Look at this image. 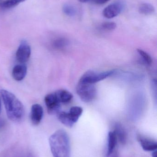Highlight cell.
<instances>
[{"mask_svg":"<svg viewBox=\"0 0 157 157\" xmlns=\"http://www.w3.org/2000/svg\"><path fill=\"white\" fill-rule=\"evenodd\" d=\"M1 94L9 120L14 122L22 121L25 116V108L21 101L13 93L2 90Z\"/></svg>","mask_w":157,"mask_h":157,"instance_id":"obj_1","label":"cell"},{"mask_svg":"<svg viewBox=\"0 0 157 157\" xmlns=\"http://www.w3.org/2000/svg\"><path fill=\"white\" fill-rule=\"evenodd\" d=\"M50 147L53 157H71V146L67 133L59 130L49 139Z\"/></svg>","mask_w":157,"mask_h":157,"instance_id":"obj_2","label":"cell"},{"mask_svg":"<svg viewBox=\"0 0 157 157\" xmlns=\"http://www.w3.org/2000/svg\"><path fill=\"white\" fill-rule=\"evenodd\" d=\"M77 92L81 99L84 102H89L93 101L96 95V89L95 84L78 82Z\"/></svg>","mask_w":157,"mask_h":157,"instance_id":"obj_3","label":"cell"},{"mask_svg":"<svg viewBox=\"0 0 157 157\" xmlns=\"http://www.w3.org/2000/svg\"><path fill=\"white\" fill-rule=\"evenodd\" d=\"M114 72V71H109L98 73L93 71H88L82 75L79 81L95 84L112 75Z\"/></svg>","mask_w":157,"mask_h":157,"instance_id":"obj_4","label":"cell"},{"mask_svg":"<svg viewBox=\"0 0 157 157\" xmlns=\"http://www.w3.org/2000/svg\"><path fill=\"white\" fill-rule=\"evenodd\" d=\"M124 3L119 1L111 4L103 10V15L107 18H112L119 15L124 9Z\"/></svg>","mask_w":157,"mask_h":157,"instance_id":"obj_5","label":"cell"},{"mask_svg":"<svg viewBox=\"0 0 157 157\" xmlns=\"http://www.w3.org/2000/svg\"><path fill=\"white\" fill-rule=\"evenodd\" d=\"M31 48L26 40H22L19 44L16 53V59L20 63L27 62L30 58Z\"/></svg>","mask_w":157,"mask_h":157,"instance_id":"obj_6","label":"cell"},{"mask_svg":"<svg viewBox=\"0 0 157 157\" xmlns=\"http://www.w3.org/2000/svg\"><path fill=\"white\" fill-rule=\"evenodd\" d=\"M118 141L115 132L111 131L108 133L106 157H119Z\"/></svg>","mask_w":157,"mask_h":157,"instance_id":"obj_7","label":"cell"},{"mask_svg":"<svg viewBox=\"0 0 157 157\" xmlns=\"http://www.w3.org/2000/svg\"><path fill=\"white\" fill-rule=\"evenodd\" d=\"M44 101L49 114H54L59 113L61 103L59 102L54 92L46 95L44 98Z\"/></svg>","mask_w":157,"mask_h":157,"instance_id":"obj_8","label":"cell"},{"mask_svg":"<svg viewBox=\"0 0 157 157\" xmlns=\"http://www.w3.org/2000/svg\"><path fill=\"white\" fill-rule=\"evenodd\" d=\"M43 116L42 107L39 104H34L31 108L30 119L32 124L37 125L40 123Z\"/></svg>","mask_w":157,"mask_h":157,"instance_id":"obj_9","label":"cell"},{"mask_svg":"<svg viewBox=\"0 0 157 157\" xmlns=\"http://www.w3.org/2000/svg\"><path fill=\"white\" fill-rule=\"evenodd\" d=\"M137 140L140 143L142 148L145 151L150 152L157 150V142L154 139L139 135L137 136Z\"/></svg>","mask_w":157,"mask_h":157,"instance_id":"obj_10","label":"cell"},{"mask_svg":"<svg viewBox=\"0 0 157 157\" xmlns=\"http://www.w3.org/2000/svg\"><path fill=\"white\" fill-rule=\"evenodd\" d=\"M58 118L60 122L68 127H73L74 124L78 121L69 112H61L58 113Z\"/></svg>","mask_w":157,"mask_h":157,"instance_id":"obj_11","label":"cell"},{"mask_svg":"<svg viewBox=\"0 0 157 157\" xmlns=\"http://www.w3.org/2000/svg\"><path fill=\"white\" fill-rule=\"evenodd\" d=\"M27 74V67L23 63L17 64L14 67L12 76L15 80L21 81L26 77Z\"/></svg>","mask_w":157,"mask_h":157,"instance_id":"obj_12","label":"cell"},{"mask_svg":"<svg viewBox=\"0 0 157 157\" xmlns=\"http://www.w3.org/2000/svg\"><path fill=\"white\" fill-rule=\"evenodd\" d=\"M113 132H115L118 139V143L124 145L127 142V136L126 131L120 124H115Z\"/></svg>","mask_w":157,"mask_h":157,"instance_id":"obj_13","label":"cell"},{"mask_svg":"<svg viewBox=\"0 0 157 157\" xmlns=\"http://www.w3.org/2000/svg\"><path fill=\"white\" fill-rule=\"evenodd\" d=\"M54 92L61 103L69 102L73 98L72 93L65 90H59Z\"/></svg>","mask_w":157,"mask_h":157,"instance_id":"obj_14","label":"cell"},{"mask_svg":"<svg viewBox=\"0 0 157 157\" xmlns=\"http://www.w3.org/2000/svg\"><path fill=\"white\" fill-rule=\"evenodd\" d=\"M139 11L141 14L144 15H150L155 12V8L152 4L150 3H143L140 6Z\"/></svg>","mask_w":157,"mask_h":157,"instance_id":"obj_15","label":"cell"},{"mask_svg":"<svg viewBox=\"0 0 157 157\" xmlns=\"http://www.w3.org/2000/svg\"><path fill=\"white\" fill-rule=\"evenodd\" d=\"M26 0H6L2 3L1 6L5 9L13 8Z\"/></svg>","mask_w":157,"mask_h":157,"instance_id":"obj_16","label":"cell"},{"mask_svg":"<svg viewBox=\"0 0 157 157\" xmlns=\"http://www.w3.org/2000/svg\"><path fill=\"white\" fill-rule=\"evenodd\" d=\"M63 12L66 15L69 17H73L77 13V10L74 6L72 5H65L63 7Z\"/></svg>","mask_w":157,"mask_h":157,"instance_id":"obj_17","label":"cell"},{"mask_svg":"<svg viewBox=\"0 0 157 157\" xmlns=\"http://www.w3.org/2000/svg\"><path fill=\"white\" fill-rule=\"evenodd\" d=\"M68 44V41L66 39L60 38L53 41V45L56 48L60 49L64 48Z\"/></svg>","mask_w":157,"mask_h":157,"instance_id":"obj_18","label":"cell"},{"mask_svg":"<svg viewBox=\"0 0 157 157\" xmlns=\"http://www.w3.org/2000/svg\"><path fill=\"white\" fill-rule=\"evenodd\" d=\"M83 112V109L78 106H74L72 107L69 111V113L78 120L79 117L82 115Z\"/></svg>","mask_w":157,"mask_h":157,"instance_id":"obj_19","label":"cell"},{"mask_svg":"<svg viewBox=\"0 0 157 157\" xmlns=\"http://www.w3.org/2000/svg\"><path fill=\"white\" fill-rule=\"evenodd\" d=\"M137 52L139 53V54L141 55V57L143 58L144 61L147 63L148 65H150L152 63V59L151 58V56L147 53L145 52L142 50L138 49L137 50Z\"/></svg>","mask_w":157,"mask_h":157,"instance_id":"obj_20","label":"cell"},{"mask_svg":"<svg viewBox=\"0 0 157 157\" xmlns=\"http://www.w3.org/2000/svg\"><path fill=\"white\" fill-rule=\"evenodd\" d=\"M116 27H117V25L114 22H105L101 24L100 27L103 30L110 31V30H114L116 29Z\"/></svg>","mask_w":157,"mask_h":157,"instance_id":"obj_21","label":"cell"},{"mask_svg":"<svg viewBox=\"0 0 157 157\" xmlns=\"http://www.w3.org/2000/svg\"><path fill=\"white\" fill-rule=\"evenodd\" d=\"M109 1L110 0H93L94 2L99 5L103 4Z\"/></svg>","mask_w":157,"mask_h":157,"instance_id":"obj_22","label":"cell"},{"mask_svg":"<svg viewBox=\"0 0 157 157\" xmlns=\"http://www.w3.org/2000/svg\"><path fill=\"white\" fill-rule=\"evenodd\" d=\"M5 124V122L2 118H0V129L2 128Z\"/></svg>","mask_w":157,"mask_h":157,"instance_id":"obj_23","label":"cell"},{"mask_svg":"<svg viewBox=\"0 0 157 157\" xmlns=\"http://www.w3.org/2000/svg\"><path fill=\"white\" fill-rule=\"evenodd\" d=\"M79 2L82 3H86L88 2H89V1H91V0H78Z\"/></svg>","mask_w":157,"mask_h":157,"instance_id":"obj_24","label":"cell"},{"mask_svg":"<svg viewBox=\"0 0 157 157\" xmlns=\"http://www.w3.org/2000/svg\"><path fill=\"white\" fill-rule=\"evenodd\" d=\"M153 157H156V150L154 151V153L153 154Z\"/></svg>","mask_w":157,"mask_h":157,"instance_id":"obj_25","label":"cell"},{"mask_svg":"<svg viewBox=\"0 0 157 157\" xmlns=\"http://www.w3.org/2000/svg\"><path fill=\"white\" fill-rule=\"evenodd\" d=\"M1 112V101H0V113Z\"/></svg>","mask_w":157,"mask_h":157,"instance_id":"obj_26","label":"cell"},{"mask_svg":"<svg viewBox=\"0 0 157 157\" xmlns=\"http://www.w3.org/2000/svg\"><path fill=\"white\" fill-rule=\"evenodd\" d=\"M2 0H0V3H1V2H2Z\"/></svg>","mask_w":157,"mask_h":157,"instance_id":"obj_27","label":"cell"}]
</instances>
